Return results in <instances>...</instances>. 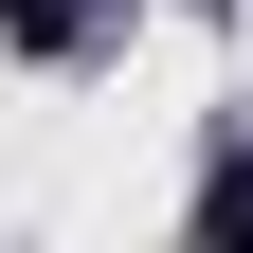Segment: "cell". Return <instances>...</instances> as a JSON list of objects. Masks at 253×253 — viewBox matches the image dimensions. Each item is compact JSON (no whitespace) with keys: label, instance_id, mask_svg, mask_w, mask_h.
Here are the masks:
<instances>
[{"label":"cell","instance_id":"6da1fadb","mask_svg":"<svg viewBox=\"0 0 253 253\" xmlns=\"http://www.w3.org/2000/svg\"><path fill=\"white\" fill-rule=\"evenodd\" d=\"M0 18H18V37H73V0H0Z\"/></svg>","mask_w":253,"mask_h":253}]
</instances>
